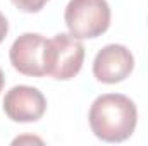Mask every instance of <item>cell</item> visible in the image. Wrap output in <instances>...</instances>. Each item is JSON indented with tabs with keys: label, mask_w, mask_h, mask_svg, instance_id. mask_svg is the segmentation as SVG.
Here are the masks:
<instances>
[{
	"label": "cell",
	"mask_w": 148,
	"mask_h": 146,
	"mask_svg": "<svg viewBox=\"0 0 148 146\" xmlns=\"http://www.w3.org/2000/svg\"><path fill=\"white\" fill-rule=\"evenodd\" d=\"M91 132L105 143H122L136 129L138 108L131 98L119 93L98 96L88 113Z\"/></svg>",
	"instance_id": "cell-1"
},
{
	"label": "cell",
	"mask_w": 148,
	"mask_h": 146,
	"mask_svg": "<svg viewBox=\"0 0 148 146\" xmlns=\"http://www.w3.org/2000/svg\"><path fill=\"white\" fill-rule=\"evenodd\" d=\"M64 21L69 35L77 40L102 36L110 26V7L107 0H69Z\"/></svg>",
	"instance_id": "cell-2"
},
{
	"label": "cell",
	"mask_w": 148,
	"mask_h": 146,
	"mask_svg": "<svg viewBox=\"0 0 148 146\" xmlns=\"http://www.w3.org/2000/svg\"><path fill=\"white\" fill-rule=\"evenodd\" d=\"M84 46L73 35L59 33L47 40L45 45V72L59 81L73 79L83 67Z\"/></svg>",
	"instance_id": "cell-3"
},
{
	"label": "cell",
	"mask_w": 148,
	"mask_h": 146,
	"mask_svg": "<svg viewBox=\"0 0 148 146\" xmlns=\"http://www.w3.org/2000/svg\"><path fill=\"white\" fill-rule=\"evenodd\" d=\"M45 45L47 38L40 33H24L17 38L9 52L10 64L17 72L31 77H43L45 72Z\"/></svg>",
	"instance_id": "cell-4"
},
{
	"label": "cell",
	"mask_w": 148,
	"mask_h": 146,
	"mask_svg": "<svg viewBox=\"0 0 148 146\" xmlns=\"http://www.w3.org/2000/svg\"><path fill=\"white\" fill-rule=\"evenodd\" d=\"M47 110L43 93L26 84L10 88L3 98V112L14 122H36Z\"/></svg>",
	"instance_id": "cell-5"
},
{
	"label": "cell",
	"mask_w": 148,
	"mask_h": 146,
	"mask_svg": "<svg viewBox=\"0 0 148 146\" xmlns=\"http://www.w3.org/2000/svg\"><path fill=\"white\" fill-rule=\"evenodd\" d=\"M134 69V57L124 46L112 43L103 46L93 60V76L105 84H115L129 77Z\"/></svg>",
	"instance_id": "cell-6"
},
{
	"label": "cell",
	"mask_w": 148,
	"mask_h": 146,
	"mask_svg": "<svg viewBox=\"0 0 148 146\" xmlns=\"http://www.w3.org/2000/svg\"><path fill=\"white\" fill-rule=\"evenodd\" d=\"M19 10H23V12H38V10H41L43 9V5L48 2V0H10Z\"/></svg>",
	"instance_id": "cell-7"
},
{
	"label": "cell",
	"mask_w": 148,
	"mask_h": 146,
	"mask_svg": "<svg viewBox=\"0 0 148 146\" xmlns=\"http://www.w3.org/2000/svg\"><path fill=\"white\" fill-rule=\"evenodd\" d=\"M7 33H9V23H7L5 16L0 12V43L3 41V38L7 36Z\"/></svg>",
	"instance_id": "cell-8"
},
{
	"label": "cell",
	"mask_w": 148,
	"mask_h": 146,
	"mask_svg": "<svg viewBox=\"0 0 148 146\" xmlns=\"http://www.w3.org/2000/svg\"><path fill=\"white\" fill-rule=\"evenodd\" d=\"M24 141H33V143H41V139H38V138H17V139H14V145H21V143H24Z\"/></svg>",
	"instance_id": "cell-9"
},
{
	"label": "cell",
	"mask_w": 148,
	"mask_h": 146,
	"mask_svg": "<svg viewBox=\"0 0 148 146\" xmlns=\"http://www.w3.org/2000/svg\"><path fill=\"white\" fill-rule=\"evenodd\" d=\"M3 83H5V77H3L2 69H0V91H2V88H3Z\"/></svg>",
	"instance_id": "cell-10"
}]
</instances>
